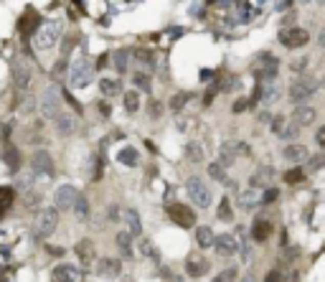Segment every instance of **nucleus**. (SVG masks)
I'll use <instances>...</instances> for the list:
<instances>
[{"instance_id": "1", "label": "nucleus", "mask_w": 325, "mask_h": 282, "mask_svg": "<svg viewBox=\"0 0 325 282\" xmlns=\"http://www.w3.org/2000/svg\"><path fill=\"white\" fill-rule=\"evenodd\" d=\"M186 193H188V199L193 201L198 209H208V206H211V188L203 183V178L191 176V178L186 181Z\"/></svg>"}, {"instance_id": "2", "label": "nucleus", "mask_w": 325, "mask_h": 282, "mask_svg": "<svg viewBox=\"0 0 325 282\" xmlns=\"http://www.w3.org/2000/svg\"><path fill=\"white\" fill-rule=\"evenodd\" d=\"M61 33H64V26H61L59 20L46 23V26L38 31V36H36V46H38L41 51H49V49L56 46V41L61 38Z\"/></svg>"}, {"instance_id": "3", "label": "nucleus", "mask_w": 325, "mask_h": 282, "mask_svg": "<svg viewBox=\"0 0 325 282\" xmlns=\"http://www.w3.org/2000/svg\"><path fill=\"white\" fill-rule=\"evenodd\" d=\"M308 41H310V33L305 28L292 26V28H282L279 31V44L285 49H302V46H308Z\"/></svg>"}, {"instance_id": "4", "label": "nucleus", "mask_w": 325, "mask_h": 282, "mask_svg": "<svg viewBox=\"0 0 325 282\" xmlns=\"http://www.w3.org/2000/svg\"><path fill=\"white\" fill-rule=\"evenodd\" d=\"M41 112L46 120H54L59 112H61V94L56 86H49L44 94H41Z\"/></svg>"}, {"instance_id": "5", "label": "nucleus", "mask_w": 325, "mask_h": 282, "mask_svg": "<svg viewBox=\"0 0 325 282\" xmlns=\"http://www.w3.org/2000/svg\"><path fill=\"white\" fill-rule=\"evenodd\" d=\"M92 74H94V67H92L84 56L76 59V61L71 64V74H69L71 86H86V84L92 81Z\"/></svg>"}, {"instance_id": "6", "label": "nucleus", "mask_w": 325, "mask_h": 282, "mask_svg": "<svg viewBox=\"0 0 325 282\" xmlns=\"http://www.w3.org/2000/svg\"><path fill=\"white\" fill-rule=\"evenodd\" d=\"M315 92H318V81H315V79H310V76H305V79H297V81L290 86V99L300 104V102L310 99Z\"/></svg>"}, {"instance_id": "7", "label": "nucleus", "mask_w": 325, "mask_h": 282, "mask_svg": "<svg viewBox=\"0 0 325 282\" xmlns=\"http://www.w3.org/2000/svg\"><path fill=\"white\" fill-rule=\"evenodd\" d=\"M56 226H59V209H56V206H54V209H44V211L38 213V219H36V234H38V236L54 234Z\"/></svg>"}, {"instance_id": "8", "label": "nucleus", "mask_w": 325, "mask_h": 282, "mask_svg": "<svg viewBox=\"0 0 325 282\" xmlns=\"http://www.w3.org/2000/svg\"><path fill=\"white\" fill-rule=\"evenodd\" d=\"M168 216H170V221H173L176 226H181V229L196 226L193 209H188V206H183V204H170V206H168Z\"/></svg>"}, {"instance_id": "9", "label": "nucleus", "mask_w": 325, "mask_h": 282, "mask_svg": "<svg viewBox=\"0 0 325 282\" xmlns=\"http://www.w3.org/2000/svg\"><path fill=\"white\" fill-rule=\"evenodd\" d=\"M31 170L38 176H54V160L46 150H36L31 155Z\"/></svg>"}, {"instance_id": "10", "label": "nucleus", "mask_w": 325, "mask_h": 282, "mask_svg": "<svg viewBox=\"0 0 325 282\" xmlns=\"http://www.w3.org/2000/svg\"><path fill=\"white\" fill-rule=\"evenodd\" d=\"M213 249H216L219 257H234L239 252V242H236L234 234H221V236L213 239Z\"/></svg>"}, {"instance_id": "11", "label": "nucleus", "mask_w": 325, "mask_h": 282, "mask_svg": "<svg viewBox=\"0 0 325 282\" xmlns=\"http://www.w3.org/2000/svg\"><path fill=\"white\" fill-rule=\"evenodd\" d=\"M208 270H211V262H208L203 254H188V259H186V275H188V277L198 280V277H203Z\"/></svg>"}, {"instance_id": "12", "label": "nucleus", "mask_w": 325, "mask_h": 282, "mask_svg": "<svg viewBox=\"0 0 325 282\" xmlns=\"http://www.w3.org/2000/svg\"><path fill=\"white\" fill-rule=\"evenodd\" d=\"M76 188L74 186H59L56 188V196H54V204H56V209L59 211H71V206H74V199H76Z\"/></svg>"}, {"instance_id": "13", "label": "nucleus", "mask_w": 325, "mask_h": 282, "mask_svg": "<svg viewBox=\"0 0 325 282\" xmlns=\"http://www.w3.org/2000/svg\"><path fill=\"white\" fill-rule=\"evenodd\" d=\"M97 275L99 277H120L122 275V262L112 259V257H102L97 262Z\"/></svg>"}, {"instance_id": "14", "label": "nucleus", "mask_w": 325, "mask_h": 282, "mask_svg": "<svg viewBox=\"0 0 325 282\" xmlns=\"http://www.w3.org/2000/svg\"><path fill=\"white\" fill-rule=\"evenodd\" d=\"M74 254L79 257V262H81L84 267H89V265L94 262V257H97V249H94V244H92L89 239H81V242H76Z\"/></svg>"}, {"instance_id": "15", "label": "nucleus", "mask_w": 325, "mask_h": 282, "mask_svg": "<svg viewBox=\"0 0 325 282\" xmlns=\"http://www.w3.org/2000/svg\"><path fill=\"white\" fill-rule=\"evenodd\" d=\"M315 117H318V112H315L313 107H308L305 102H300V107H295V112H292V120H295V125H297V127L313 125V122H315Z\"/></svg>"}, {"instance_id": "16", "label": "nucleus", "mask_w": 325, "mask_h": 282, "mask_svg": "<svg viewBox=\"0 0 325 282\" xmlns=\"http://www.w3.org/2000/svg\"><path fill=\"white\" fill-rule=\"evenodd\" d=\"M282 155H285V160H287V163H295V165H300V163H305V160L310 158V150H308L305 145L295 142V145L285 147V150H282Z\"/></svg>"}, {"instance_id": "17", "label": "nucleus", "mask_w": 325, "mask_h": 282, "mask_svg": "<svg viewBox=\"0 0 325 282\" xmlns=\"http://www.w3.org/2000/svg\"><path fill=\"white\" fill-rule=\"evenodd\" d=\"M13 81L18 89H26L31 84V67L26 61H15L13 64Z\"/></svg>"}, {"instance_id": "18", "label": "nucleus", "mask_w": 325, "mask_h": 282, "mask_svg": "<svg viewBox=\"0 0 325 282\" xmlns=\"http://www.w3.org/2000/svg\"><path fill=\"white\" fill-rule=\"evenodd\" d=\"M272 236V224L267 221V219H262V216H257L254 219V224H252V239L254 242H267Z\"/></svg>"}, {"instance_id": "19", "label": "nucleus", "mask_w": 325, "mask_h": 282, "mask_svg": "<svg viewBox=\"0 0 325 282\" xmlns=\"http://www.w3.org/2000/svg\"><path fill=\"white\" fill-rule=\"evenodd\" d=\"M54 122H56V133H59V135H74V133H76V120H74L71 115L59 112V115L54 117Z\"/></svg>"}, {"instance_id": "20", "label": "nucleus", "mask_w": 325, "mask_h": 282, "mask_svg": "<svg viewBox=\"0 0 325 282\" xmlns=\"http://www.w3.org/2000/svg\"><path fill=\"white\" fill-rule=\"evenodd\" d=\"M213 231H211V226H198L196 229V244L201 247V249H211L213 247Z\"/></svg>"}, {"instance_id": "21", "label": "nucleus", "mask_w": 325, "mask_h": 282, "mask_svg": "<svg viewBox=\"0 0 325 282\" xmlns=\"http://www.w3.org/2000/svg\"><path fill=\"white\" fill-rule=\"evenodd\" d=\"M51 277L59 280V282H64V280H74V277H84V275H79L76 267H71V265H59V267H54Z\"/></svg>"}, {"instance_id": "22", "label": "nucleus", "mask_w": 325, "mask_h": 282, "mask_svg": "<svg viewBox=\"0 0 325 282\" xmlns=\"http://www.w3.org/2000/svg\"><path fill=\"white\" fill-rule=\"evenodd\" d=\"M115 242H117V247H120L122 257H125V259H130V257H132V234H130V231H120V234L115 236Z\"/></svg>"}, {"instance_id": "23", "label": "nucleus", "mask_w": 325, "mask_h": 282, "mask_svg": "<svg viewBox=\"0 0 325 282\" xmlns=\"http://www.w3.org/2000/svg\"><path fill=\"white\" fill-rule=\"evenodd\" d=\"M127 59H130V51H127V49H117V51H112V64H115V69L120 71V74L127 71Z\"/></svg>"}, {"instance_id": "24", "label": "nucleus", "mask_w": 325, "mask_h": 282, "mask_svg": "<svg viewBox=\"0 0 325 282\" xmlns=\"http://www.w3.org/2000/svg\"><path fill=\"white\" fill-rule=\"evenodd\" d=\"M125 221H127V226H130L127 231H130L132 236H140V234H142V224H140V216H137L135 209H127V211H125Z\"/></svg>"}, {"instance_id": "25", "label": "nucleus", "mask_w": 325, "mask_h": 282, "mask_svg": "<svg viewBox=\"0 0 325 282\" xmlns=\"http://www.w3.org/2000/svg\"><path fill=\"white\" fill-rule=\"evenodd\" d=\"M71 211L76 213V219H86V216H89V201H86V196L76 193V199H74V206H71Z\"/></svg>"}, {"instance_id": "26", "label": "nucleus", "mask_w": 325, "mask_h": 282, "mask_svg": "<svg viewBox=\"0 0 325 282\" xmlns=\"http://www.w3.org/2000/svg\"><path fill=\"white\" fill-rule=\"evenodd\" d=\"M216 216H219L221 221H226V224H229V221H234V209H231V201H229L226 196H224V199L219 201V209H216Z\"/></svg>"}, {"instance_id": "27", "label": "nucleus", "mask_w": 325, "mask_h": 282, "mask_svg": "<svg viewBox=\"0 0 325 282\" xmlns=\"http://www.w3.org/2000/svg\"><path fill=\"white\" fill-rule=\"evenodd\" d=\"M99 89H102L104 97H117V94H120V81H117V79H102Z\"/></svg>"}, {"instance_id": "28", "label": "nucleus", "mask_w": 325, "mask_h": 282, "mask_svg": "<svg viewBox=\"0 0 325 282\" xmlns=\"http://www.w3.org/2000/svg\"><path fill=\"white\" fill-rule=\"evenodd\" d=\"M5 163H8L10 170H18V168H20V153H18V147L10 145V147L5 150Z\"/></svg>"}, {"instance_id": "29", "label": "nucleus", "mask_w": 325, "mask_h": 282, "mask_svg": "<svg viewBox=\"0 0 325 282\" xmlns=\"http://www.w3.org/2000/svg\"><path fill=\"white\" fill-rule=\"evenodd\" d=\"M117 160H120L122 165H135V163H137V150H135V147H122V150L117 153Z\"/></svg>"}, {"instance_id": "30", "label": "nucleus", "mask_w": 325, "mask_h": 282, "mask_svg": "<svg viewBox=\"0 0 325 282\" xmlns=\"http://www.w3.org/2000/svg\"><path fill=\"white\" fill-rule=\"evenodd\" d=\"M186 158H188L191 163H201V160H203V147H201L198 142H188V145H186Z\"/></svg>"}, {"instance_id": "31", "label": "nucleus", "mask_w": 325, "mask_h": 282, "mask_svg": "<svg viewBox=\"0 0 325 282\" xmlns=\"http://www.w3.org/2000/svg\"><path fill=\"white\" fill-rule=\"evenodd\" d=\"M132 84H135L137 89H142V92H150V89H153V86H150V84H153L150 76L142 74V71H135V74H132Z\"/></svg>"}, {"instance_id": "32", "label": "nucleus", "mask_w": 325, "mask_h": 282, "mask_svg": "<svg viewBox=\"0 0 325 282\" xmlns=\"http://www.w3.org/2000/svg\"><path fill=\"white\" fill-rule=\"evenodd\" d=\"M13 199H15V193H13V188H0V213H5L10 209V204H13Z\"/></svg>"}, {"instance_id": "33", "label": "nucleus", "mask_w": 325, "mask_h": 282, "mask_svg": "<svg viewBox=\"0 0 325 282\" xmlns=\"http://www.w3.org/2000/svg\"><path fill=\"white\" fill-rule=\"evenodd\" d=\"M125 110L127 112H137L140 110V94L137 92H125Z\"/></svg>"}, {"instance_id": "34", "label": "nucleus", "mask_w": 325, "mask_h": 282, "mask_svg": "<svg viewBox=\"0 0 325 282\" xmlns=\"http://www.w3.org/2000/svg\"><path fill=\"white\" fill-rule=\"evenodd\" d=\"M132 56H135L140 64L153 67V51H150V49H135V51H132Z\"/></svg>"}, {"instance_id": "35", "label": "nucleus", "mask_w": 325, "mask_h": 282, "mask_svg": "<svg viewBox=\"0 0 325 282\" xmlns=\"http://www.w3.org/2000/svg\"><path fill=\"white\" fill-rule=\"evenodd\" d=\"M188 99H191V94H188V92H178V94L170 99V110H176V112H178V110H183V107L188 104Z\"/></svg>"}, {"instance_id": "36", "label": "nucleus", "mask_w": 325, "mask_h": 282, "mask_svg": "<svg viewBox=\"0 0 325 282\" xmlns=\"http://www.w3.org/2000/svg\"><path fill=\"white\" fill-rule=\"evenodd\" d=\"M208 176H211L213 181H221V183L226 181V170H224L221 163H211V165H208Z\"/></svg>"}, {"instance_id": "37", "label": "nucleus", "mask_w": 325, "mask_h": 282, "mask_svg": "<svg viewBox=\"0 0 325 282\" xmlns=\"http://www.w3.org/2000/svg\"><path fill=\"white\" fill-rule=\"evenodd\" d=\"M300 181H305V170L302 168H295V170H287L285 173V183H300Z\"/></svg>"}, {"instance_id": "38", "label": "nucleus", "mask_w": 325, "mask_h": 282, "mask_svg": "<svg viewBox=\"0 0 325 282\" xmlns=\"http://www.w3.org/2000/svg\"><path fill=\"white\" fill-rule=\"evenodd\" d=\"M140 254H142V257H150V259L158 257V252H155V247H153L150 239H140Z\"/></svg>"}, {"instance_id": "39", "label": "nucleus", "mask_w": 325, "mask_h": 282, "mask_svg": "<svg viewBox=\"0 0 325 282\" xmlns=\"http://www.w3.org/2000/svg\"><path fill=\"white\" fill-rule=\"evenodd\" d=\"M274 199H277V188H267V191H264V193H262L259 204H264V206H267V204H272V201H274Z\"/></svg>"}, {"instance_id": "40", "label": "nucleus", "mask_w": 325, "mask_h": 282, "mask_svg": "<svg viewBox=\"0 0 325 282\" xmlns=\"http://www.w3.org/2000/svg\"><path fill=\"white\" fill-rule=\"evenodd\" d=\"M236 275H239V272H236V267H229V270H226V272H221L216 280H219V282H224V280H236Z\"/></svg>"}, {"instance_id": "41", "label": "nucleus", "mask_w": 325, "mask_h": 282, "mask_svg": "<svg viewBox=\"0 0 325 282\" xmlns=\"http://www.w3.org/2000/svg\"><path fill=\"white\" fill-rule=\"evenodd\" d=\"M310 160V170H318L325 165V155H315V158H308Z\"/></svg>"}, {"instance_id": "42", "label": "nucleus", "mask_w": 325, "mask_h": 282, "mask_svg": "<svg viewBox=\"0 0 325 282\" xmlns=\"http://www.w3.org/2000/svg\"><path fill=\"white\" fill-rule=\"evenodd\" d=\"M297 133H300V127H297V125H292L290 130H285V127L279 130V135H282V138H287V140H292V138H297Z\"/></svg>"}, {"instance_id": "43", "label": "nucleus", "mask_w": 325, "mask_h": 282, "mask_svg": "<svg viewBox=\"0 0 325 282\" xmlns=\"http://www.w3.org/2000/svg\"><path fill=\"white\" fill-rule=\"evenodd\" d=\"M244 110H249V102H247V99H236V102H234V112L239 115V112H244Z\"/></svg>"}, {"instance_id": "44", "label": "nucleus", "mask_w": 325, "mask_h": 282, "mask_svg": "<svg viewBox=\"0 0 325 282\" xmlns=\"http://www.w3.org/2000/svg\"><path fill=\"white\" fill-rule=\"evenodd\" d=\"M315 142H318L320 147H325V125H323V127H318V133H315Z\"/></svg>"}, {"instance_id": "45", "label": "nucleus", "mask_w": 325, "mask_h": 282, "mask_svg": "<svg viewBox=\"0 0 325 282\" xmlns=\"http://www.w3.org/2000/svg\"><path fill=\"white\" fill-rule=\"evenodd\" d=\"M282 125H285V120H282V117H274V120H272V133H277V135H279Z\"/></svg>"}, {"instance_id": "46", "label": "nucleus", "mask_w": 325, "mask_h": 282, "mask_svg": "<svg viewBox=\"0 0 325 282\" xmlns=\"http://www.w3.org/2000/svg\"><path fill=\"white\" fill-rule=\"evenodd\" d=\"M46 252L54 254V257H64V249H61V247H46Z\"/></svg>"}, {"instance_id": "47", "label": "nucleus", "mask_w": 325, "mask_h": 282, "mask_svg": "<svg viewBox=\"0 0 325 282\" xmlns=\"http://www.w3.org/2000/svg\"><path fill=\"white\" fill-rule=\"evenodd\" d=\"M107 216H110L112 221H117V219H120V206H110V211H107Z\"/></svg>"}, {"instance_id": "48", "label": "nucleus", "mask_w": 325, "mask_h": 282, "mask_svg": "<svg viewBox=\"0 0 325 282\" xmlns=\"http://www.w3.org/2000/svg\"><path fill=\"white\" fill-rule=\"evenodd\" d=\"M150 107H153V110H150V115H153V117H160V102H153Z\"/></svg>"}, {"instance_id": "49", "label": "nucleus", "mask_w": 325, "mask_h": 282, "mask_svg": "<svg viewBox=\"0 0 325 282\" xmlns=\"http://www.w3.org/2000/svg\"><path fill=\"white\" fill-rule=\"evenodd\" d=\"M267 280H269V282H277V280H282V272H269V275H267Z\"/></svg>"}, {"instance_id": "50", "label": "nucleus", "mask_w": 325, "mask_h": 282, "mask_svg": "<svg viewBox=\"0 0 325 282\" xmlns=\"http://www.w3.org/2000/svg\"><path fill=\"white\" fill-rule=\"evenodd\" d=\"M99 112H102V115H110V104L102 102V104H99Z\"/></svg>"}, {"instance_id": "51", "label": "nucleus", "mask_w": 325, "mask_h": 282, "mask_svg": "<svg viewBox=\"0 0 325 282\" xmlns=\"http://www.w3.org/2000/svg\"><path fill=\"white\" fill-rule=\"evenodd\" d=\"M302 67H305V61H302V59H300V61H295V64H292V69H295V71H302Z\"/></svg>"}, {"instance_id": "52", "label": "nucleus", "mask_w": 325, "mask_h": 282, "mask_svg": "<svg viewBox=\"0 0 325 282\" xmlns=\"http://www.w3.org/2000/svg\"><path fill=\"white\" fill-rule=\"evenodd\" d=\"M318 44L325 49V31H320V36H318Z\"/></svg>"}]
</instances>
